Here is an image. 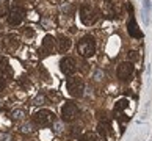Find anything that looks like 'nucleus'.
I'll list each match as a JSON object with an SVG mask.
<instances>
[{
    "instance_id": "obj_1",
    "label": "nucleus",
    "mask_w": 152,
    "mask_h": 141,
    "mask_svg": "<svg viewBox=\"0 0 152 141\" xmlns=\"http://www.w3.org/2000/svg\"><path fill=\"white\" fill-rule=\"evenodd\" d=\"M77 50L82 56H86V58H91V56L96 53V41L93 36H83L77 44Z\"/></svg>"
},
{
    "instance_id": "obj_2",
    "label": "nucleus",
    "mask_w": 152,
    "mask_h": 141,
    "mask_svg": "<svg viewBox=\"0 0 152 141\" xmlns=\"http://www.w3.org/2000/svg\"><path fill=\"white\" fill-rule=\"evenodd\" d=\"M66 88L72 97H82L83 91H85V85H83V80L78 77H69L66 82Z\"/></svg>"
},
{
    "instance_id": "obj_3",
    "label": "nucleus",
    "mask_w": 152,
    "mask_h": 141,
    "mask_svg": "<svg viewBox=\"0 0 152 141\" xmlns=\"http://www.w3.org/2000/svg\"><path fill=\"white\" fill-rule=\"evenodd\" d=\"M33 121L39 127H47V126L55 122V115H53V111L44 108V110H39L33 115Z\"/></svg>"
},
{
    "instance_id": "obj_4",
    "label": "nucleus",
    "mask_w": 152,
    "mask_h": 141,
    "mask_svg": "<svg viewBox=\"0 0 152 141\" xmlns=\"http://www.w3.org/2000/svg\"><path fill=\"white\" fill-rule=\"evenodd\" d=\"M78 113L80 111H78L77 104L67 100V102H64V105L61 107V119L64 122H72L78 118Z\"/></svg>"
},
{
    "instance_id": "obj_5",
    "label": "nucleus",
    "mask_w": 152,
    "mask_h": 141,
    "mask_svg": "<svg viewBox=\"0 0 152 141\" xmlns=\"http://www.w3.org/2000/svg\"><path fill=\"white\" fill-rule=\"evenodd\" d=\"M96 19H97V13L94 11V8L91 7V5H82L80 7V20L83 25H93Z\"/></svg>"
},
{
    "instance_id": "obj_6",
    "label": "nucleus",
    "mask_w": 152,
    "mask_h": 141,
    "mask_svg": "<svg viewBox=\"0 0 152 141\" xmlns=\"http://www.w3.org/2000/svg\"><path fill=\"white\" fill-rule=\"evenodd\" d=\"M133 74V64L132 61H122V63L118 66V71H116V75L119 80H129Z\"/></svg>"
},
{
    "instance_id": "obj_7",
    "label": "nucleus",
    "mask_w": 152,
    "mask_h": 141,
    "mask_svg": "<svg viewBox=\"0 0 152 141\" xmlns=\"http://www.w3.org/2000/svg\"><path fill=\"white\" fill-rule=\"evenodd\" d=\"M77 69V64H75V60L71 58V56H64V58L60 60V71L63 72L64 75H72Z\"/></svg>"
},
{
    "instance_id": "obj_8",
    "label": "nucleus",
    "mask_w": 152,
    "mask_h": 141,
    "mask_svg": "<svg viewBox=\"0 0 152 141\" xmlns=\"http://www.w3.org/2000/svg\"><path fill=\"white\" fill-rule=\"evenodd\" d=\"M24 18H25V11H24V8L14 7L13 9L10 11V14H8V22H10L11 25H19V24H22Z\"/></svg>"
},
{
    "instance_id": "obj_9",
    "label": "nucleus",
    "mask_w": 152,
    "mask_h": 141,
    "mask_svg": "<svg viewBox=\"0 0 152 141\" xmlns=\"http://www.w3.org/2000/svg\"><path fill=\"white\" fill-rule=\"evenodd\" d=\"M127 33L132 38H135V39L144 38V33L138 28V24H137V20H135L133 16H130V20H129V24H127Z\"/></svg>"
},
{
    "instance_id": "obj_10",
    "label": "nucleus",
    "mask_w": 152,
    "mask_h": 141,
    "mask_svg": "<svg viewBox=\"0 0 152 141\" xmlns=\"http://www.w3.org/2000/svg\"><path fill=\"white\" fill-rule=\"evenodd\" d=\"M53 47H55V38L52 35H46L44 39H42V53L44 55L52 53Z\"/></svg>"
},
{
    "instance_id": "obj_11",
    "label": "nucleus",
    "mask_w": 152,
    "mask_h": 141,
    "mask_svg": "<svg viewBox=\"0 0 152 141\" xmlns=\"http://www.w3.org/2000/svg\"><path fill=\"white\" fill-rule=\"evenodd\" d=\"M69 49H71V39L67 38V36H64V35H61L58 38V52L60 53H64Z\"/></svg>"
},
{
    "instance_id": "obj_12",
    "label": "nucleus",
    "mask_w": 152,
    "mask_h": 141,
    "mask_svg": "<svg viewBox=\"0 0 152 141\" xmlns=\"http://www.w3.org/2000/svg\"><path fill=\"white\" fill-rule=\"evenodd\" d=\"M10 63L5 56H0V77H5L10 74Z\"/></svg>"
},
{
    "instance_id": "obj_13",
    "label": "nucleus",
    "mask_w": 152,
    "mask_h": 141,
    "mask_svg": "<svg viewBox=\"0 0 152 141\" xmlns=\"http://www.w3.org/2000/svg\"><path fill=\"white\" fill-rule=\"evenodd\" d=\"M108 129H110L108 122L102 121V122H99V126H97V133H99L102 138H107V135H108Z\"/></svg>"
},
{
    "instance_id": "obj_14",
    "label": "nucleus",
    "mask_w": 152,
    "mask_h": 141,
    "mask_svg": "<svg viewBox=\"0 0 152 141\" xmlns=\"http://www.w3.org/2000/svg\"><path fill=\"white\" fill-rule=\"evenodd\" d=\"M127 100L126 99H121V100H118V102L115 104V111H121V110H124L127 107Z\"/></svg>"
},
{
    "instance_id": "obj_15",
    "label": "nucleus",
    "mask_w": 152,
    "mask_h": 141,
    "mask_svg": "<svg viewBox=\"0 0 152 141\" xmlns=\"http://www.w3.org/2000/svg\"><path fill=\"white\" fill-rule=\"evenodd\" d=\"M22 118H24V111H22V110L13 111V119H14V121H20Z\"/></svg>"
},
{
    "instance_id": "obj_16",
    "label": "nucleus",
    "mask_w": 152,
    "mask_h": 141,
    "mask_svg": "<svg viewBox=\"0 0 152 141\" xmlns=\"http://www.w3.org/2000/svg\"><path fill=\"white\" fill-rule=\"evenodd\" d=\"M0 14H10V11H8V2H2V5H0Z\"/></svg>"
},
{
    "instance_id": "obj_17",
    "label": "nucleus",
    "mask_w": 152,
    "mask_h": 141,
    "mask_svg": "<svg viewBox=\"0 0 152 141\" xmlns=\"http://www.w3.org/2000/svg\"><path fill=\"white\" fill-rule=\"evenodd\" d=\"M129 58H130L132 61L138 60V52H135V50H132V52H129Z\"/></svg>"
},
{
    "instance_id": "obj_18",
    "label": "nucleus",
    "mask_w": 152,
    "mask_h": 141,
    "mask_svg": "<svg viewBox=\"0 0 152 141\" xmlns=\"http://www.w3.org/2000/svg\"><path fill=\"white\" fill-rule=\"evenodd\" d=\"M80 141H97V140H96L93 135H85V137H83Z\"/></svg>"
},
{
    "instance_id": "obj_19",
    "label": "nucleus",
    "mask_w": 152,
    "mask_h": 141,
    "mask_svg": "<svg viewBox=\"0 0 152 141\" xmlns=\"http://www.w3.org/2000/svg\"><path fill=\"white\" fill-rule=\"evenodd\" d=\"M143 3H144V9H146V11H149V8H151V2H149V0H143Z\"/></svg>"
},
{
    "instance_id": "obj_20",
    "label": "nucleus",
    "mask_w": 152,
    "mask_h": 141,
    "mask_svg": "<svg viewBox=\"0 0 152 141\" xmlns=\"http://www.w3.org/2000/svg\"><path fill=\"white\" fill-rule=\"evenodd\" d=\"M3 88H5V78H3V77H0V91H2Z\"/></svg>"
}]
</instances>
